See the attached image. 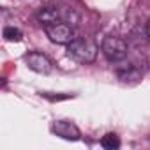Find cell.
Here are the masks:
<instances>
[{
  "label": "cell",
  "mask_w": 150,
  "mask_h": 150,
  "mask_svg": "<svg viewBox=\"0 0 150 150\" xmlns=\"http://www.w3.org/2000/svg\"><path fill=\"white\" fill-rule=\"evenodd\" d=\"M99 48L96 42L85 37H76L72 42L67 44V55L80 64H92L97 58Z\"/></svg>",
  "instance_id": "cell-1"
},
{
  "label": "cell",
  "mask_w": 150,
  "mask_h": 150,
  "mask_svg": "<svg viewBox=\"0 0 150 150\" xmlns=\"http://www.w3.org/2000/svg\"><path fill=\"white\" fill-rule=\"evenodd\" d=\"M44 32L48 35V39L55 44H69L76 39V32H74L72 25L65 23V21H57V23H51V25H46L44 27Z\"/></svg>",
  "instance_id": "cell-2"
},
{
  "label": "cell",
  "mask_w": 150,
  "mask_h": 150,
  "mask_svg": "<svg viewBox=\"0 0 150 150\" xmlns=\"http://www.w3.org/2000/svg\"><path fill=\"white\" fill-rule=\"evenodd\" d=\"M101 51L110 62H120L127 57V42L122 37L108 35L101 42Z\"/></svg>",
  "instance_id": "cell-3"
},
{
  "label": "cell",
  "mask_w": 150,
  "mask_h": 150,
  "mask_svg": "<svg viewBox=\"0 0 150 150\" xmlns=\"http://www.w3.org/2000/svg\"><path fill=\"white\" fill-rule=\"evenodd\" d=\"M51 131H53V134H57V136H60L62 139H67V141H78L81 138V132H80L78 125L71 120H55L51 124Z\"/></svg>",
  "instance_id": "cell-4"
},
{
  "label": "cell",
  "mask_w": 150,
  "mask_h": 150,
  "mask_svg": "<svg viewBox=\"0 0 150 150\" xmlns=\"http://www.w3.org/2000/svg\"><path fill=\"white\" fill-rule=\"evenodd\" d=\"M25 64L28 65V69H32V71L37 72V74H50V72L53 71L51 60H50L46 55L39 53V51H30V53H27V55H25Z\"/></svg>",
  "instance_id": "cell-5"
},
{
  "label": "cell",
  "mask_w": 150,
  "mask_h": 150,
  "mask_svg": "<svg viewBox=\"0 0 150 150\" xmlns=\"http://www.w3.org/2000/svg\"><path fill=\"white\" fill-rule=\"evenodd\" d=\"M37 20L42 27L46 25H51V23H57V21H64V11L58 9L57 6H44L37 11Z\"/></svg>",
  "instance_id": "cell-6"
},
{
  "label": "cell",
  "mask_w": 150,
  "mask_h": 150,
  "mask_svg": "<svg viewBox=\"0 0 150 150\" xmlns=\"http://www.w3.org/2000/svg\"><path fill=\"white\" fill-rule=\"evenodd\" d=\"M101 146L106 148V150H117V148L120 146V139H118V136H117L115 132H108L106 136H103Z\"/></svg>",
  "instance_id": "cell-7"
},
{
  "label": "cell",
  "mask_w": 150,
  "mask_h": 150,
  "mask_svg": "<svg viewBox=\"0 0 150 150\" xmlns=\"http://www.w3.org/2000/svg\"><path fill=\"white\" fill-rule=\"evenodd\" d=\"M4 37H6V41H11V42H20V41H21V37H23V34H21V30H20V28H14V27H6V28H4Z\"/></svg>",
  "instance_id": "cell-8"
},
{
  "label": "cell",
  "mask_w": 150,
  "mask_h": 150,
  "mask_svg": "<svg viewBox=\"0 0 150 150\" xmlns=\"http://www.w3.org/2000/svg\"><path fill=\"white\" fill-rule=\"evenodd\" d=\"M146 35H148V39H150V20H148V23H146Z\"/></svg>",
  "instance_id": "cell-9"
}]
</instances>
